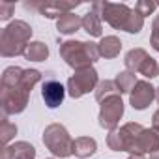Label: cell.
Listing matches in <instances>:
<instances>
[{"label": "cell", "instance_id": "obj_4", "mask_svg": "<svg viewBox=\"0 0 159 159\" xmlns=\"http://www.w3.org/2000/svg\"><path fill=\"white\" fill-rule=\"evenodd\" d=\"M73 139L69 137L67 129L60 124H51L43 131V144L56 155V157H69L73 153Z\"/></svg>", "mask_w": 159, "mask_h": 159}, {"label": "cell", "instance_id": "obj_24", "mask_svg": "<svg viewBox=\"0 0 159 159\" xmlns=\"http://www.w3.org/2000/svg\"><path fill=\"white\" fill-rule=\"evenodd\" d=\"M155 8H157V4H155V2H150V0H142V2H137V4H135V11H139L142 17L153 13Z\"/></svg>", "mask_w": 159, "mask_h": 159}, {"label": "cell", "instance_id": "obj_18", "mask_svg": "<svg viewBox=\"0 0 159 159\" xmlns=\"http://www.w3.org/2000/svg\"><path fill=\"white\" fill-rule=\"evenodd\" d=\"M150 54L144 51V49H131L127 54H125V67L127 71H139V67L142 66V62L148 58Z\"/></svg>", "mask_w": 159, "mask_h": 159}, {"label": "cell", "instance_id": "obj_6", "mask_svg": "<svg viewBox=\"0 0 159 159\" xmlns=\"http://www.w3.org/2000/svg\"><path fill=\"white\" fill-rule=\"evenodd\" d=\"M94 11L101 17V21L105 19L112 28H120L125 30V25L131 17V11L125 4H112V2H98L94 4Z\"/></svg>", "mask_w": 159, "mask_h": 159}, {"label": "cell", "instance_id": "obj_30", "mask_svg": "<svg viewBox=\"0 0 159 159\" xmlns=\"http://www.w3.org/2000/svg\"><path fill=\"white\" fill-rule=\"evenodd\" d=\"M155 98H157V101H159V88L155 90Z\"/></svg>", "mask_w": 159, "mask_h": 159}, {"label": "cell", "instance_id": "obj_12", "mask_svg": "<svg viewBox=\"0 0 159 159\" xmlns=\"http://www.w3.org/2000/svg\"><path fill=\"white\" fill-rule=\"evenodd\" d=\"M34 157H36V148L32 144L15 142L2 150V157L0 159H34Z\"/></svg>", "mask_w": 159, "mask_h": 159}, {"label": "cell", "instance_id": "obj_19", "mask_svg": "<svg viewBox=\"0 0 159 159\" xmlns=\"http://www.w3.org/2000/svg\"><path fill=\"white\" fill-rule=\"evenodd\" d=\"M112 96H120V90H118L116 83L114 81H101L96 88V99L101 103V101H105L107 98H112Z\"/></svg>", "mask_w": 159, "mask_h": 159}, {"label": "cell", "instance_id": "obj_21", "mask_svg": "<svg viewBox=\"0 0 159 159\" xmlns=\"http://www.w3.org/2000/svg\"><path fill=\"white\" fill-rule=\"evenodd\" d=\"M15 133H17V125L11 124L8 118H2V124H0V140H2L4 148H6V144L15 137Z\"/></svg>", "mask_w": 159, "mask_h": 159}, {"label": "cell", "instance_id": "obj_14", "mask_svg": "<svg viewBox=\"0 0 159 159\" xmlns=\"http://www.w3.org/2000/svg\"><path fill=\"white\" fill-rule=\"evenodd\" d=\"M81 26H83V19L79 17V15H75V13H71V11L66 13V15H62L56 21V28H58L60 34H73Z\"/></svg>", "mask_w": 159, "mask_h": 159}, {"label": "cell", "instance_id": "obj_10", "mask_svg": "<svg viewBox=\"0 0 159 159\" xmlns=\"http://www.w3.org/2000/svg\"><path fill=\"white\" fill-rule=\"evenodd\" d=\"M26 8H34V10H39V13L43 17H49V19H54V17H62L66 13H69V10L77 8L79 2H39V4H25Z\"/></svg>", "mask_w": 159, "mask_h": 159}, {"label": "cell", "instance_id": "obj_5", "mask_svg": "<svg viewBox=\"0 0 159 159\" xmlns=\"http://www.w3.org/2000/svg\"><path fill=\"white\" fill-rule=\"evenodd\" d=\"M142 131H144V127L140 124L129 122L120 129H112L111 135L107 137V144L114 152H131L133 153L135 142H137V139Z\"/></svg>", "mask_w": 159, "mask_h": 159}, {"label": "cell", "instance_id": "obj_26", "mask_svg": "<svg viewBox=\"0 0 159 159\" xmlns=\"http://www.w3.org/2000/svg\"><path fill=\"white\" fill-rule=\"evenodd\" d=\"M13 10H15V4L13 2H6V0H2V2H0V19L8 21L11 17V11Z\"/></svg>", "mask_w": 159, "mask_h": 159}, {"label": "cell", "instance_id": "obj_9", "mask_svg": "<svg viewBox=\"0 0 159 159\" xmlns=\"http://www.w3.org/2000/svg\"><path fill=\"white\" fill-rule=\"evenodd\" d=\"M153 99H155V88L146 81H139L135 84V88L131 90V96H129V103L137 111L146 109Z\"/></svg>", "mask_w": 159, "mask_h": 159}, {"label": "cell", "instance_id": "obj_25", "mask_svg": "<svg viewBox=\"0 0 159 159\" xmlns=\"http://www.w3.org/2000/svg\"><path fill=\"white\" fill-rule=\"evenodd\" d=\"M150 43L155 51H159V15L153 19V25H152V38H150Z\"/></svg>", "mask_w": 159, "mask_h": 159}, {"label": "cell", "instance_id": "obj_1", "mask_svg": "<svg viewBox=\"0 0 159 159\" xmlns=\"http://www.w3.org/2000/svg\"><path fill=\"white\" fill-rule=\"evenodd\" d=\"M41 79V73L38 69H25L21 81L13 86L2 88L0 94V103H2L4 114H19L26 109L28 98L32 92V86Z\"/></svg>", "mask_w": 159, "mask_h": 159}, {"label": "cell", "instance_id": "obj_20", "mask_svg": "<svg viewBox=\"0 0 159 159\" xmlns=\"http://www.w3.org/2000/svg\"><path fill=\"white\" fill-rule=\"evenodd\" d=\"M114 83H116L120 94H127V92H131V90L135 88V84H137L135 73H133V71H122V73H118V77H116Z\"/></svg>", "mask_w": 159, "mask_h": 159}, {"label": "cell", "instance_id": "obj_2", "mask_svg": "<svg viewBox=\"0 0 159 159\" xmlns=\"http://www.w3.org/2000/svg\"><path fill=\"white\" fill-rule=\"evenodd\" d=\"M30 36H32V26L25 21H13L10 23L0 36V54L10 58V56H19L25 54L26 47L30 45Z\"/></svg>", "mask_w": 159, "mask_h": 159}, {"label": "cell", "instance_id": "obj_22", "mask_svg": "<svg viewBox=\"0 0 159 159\" xmlns=\"http://www.w3.org/2000/svg\"><path fill=\"white\" fill-rule=\"evenodd\" d=\"M139 73L144 75V77H148V79H153V77H157V73H159V66H157V62H155L152 56H148V58L142 62V66L139 67Z\"/></svg>", "mask_w": 159, "mask_h": 159}, {"label": "cell", "instance_id": "obj_11", "mask_svg": "<svg viewBox=\"0 0 159 159\" xmlns=\"http://www.w3.org/2000/svg\"><path fill=\"white\" fill-rule=\"evenodd\" d=\"M66 96V88L58 83V81H47L41 86V98L45 101V105L49 109H56Z\"/></svg>", "mask_w": 159, "mask_h": 159}, {"label": "cell", "instance_id": "obj_27", "mask_svg": "<svg viewBox=\"0 0 159 159\" xmlns=\"http://www.w3.org/2000/svg\"><path fill=\"white\" fill-rule=\"evenodd\" d=\"M152 129H155V131L159 133V111L153 114V127H152Z\"/></svg>", "mask_w": 159, "mask_h": 159}, {"label": "cell", "instance_id": "obj_29", "mask_svg": "<svg viewBox=\"0 0 159 159\" xmlns=\"http://www.w3.org/2000/svg\"><path fill=\"white\" fill-rule=\"evenodd\" d=\"M129 159H144V157H142V155H139V153H131V155H129Z\"/></svg>", "mask_w": 159, "mask_h": 159}, {"label": "cell", "instance_id": "obj_3", "mask_svg": "<svg viewBox=\"0 0 159 159\" xmlns=\"http://www.w3.org/2000/svg\"><path fill=\"white\" fill-rule=\"evenodd\" d=\"M60 56L66 60L67 66L75 69L90 67L92 62L99 58L98 43H86V41H64L60 45Z\"/></svg>", "mask_w": 159, "mask_h": 159}, {"label": "cell", "instance_id": "obj_13", "mask_svg": "<svg viewBox=\"0 0 159 159\" xmlns=\"http://www.w3.org/2000/svg\"><path fill=\"white\" fill-rule=\"evenodd\" d=\"M98 49H99V56H103V58H116L120 54V51H122V41L116 36H107V38H103L98 43Z\"/></svg>", "mask_w": 159, "mask_h": 159}, {"label": "cell", "instance_id": "obj_17", "mask_svg": "<svg viewBox=\"0 0 159 159\" xmlns=\"http://www.w3.org/2000/svg\"><path fill=\"white\" fill-rule=\"evenodd\" d=\"M49 56V47L43 43V41H34L26 47L25 51V58L26 60H32V62H41Z\"/></svg>", "mask_w": 159, "mask_h": 159}, {"label": "cell", "instance_id": "obj_31", "mask_svg": "<svg viewBox=\"0 0 159 159\" xmlns=\"http://www.w3.org/2000/svg\"><path fill=\"white\" fill-rule=\"evenodd\" d=\"M157 6H159V4H157Z\"/></svg>", "mask_w": 159, "mask_h": 159}, {"label": "cell", "instance_id": "obj_7", "mask_svg": "<svg viewBox=\"0 0 159 159\" xmlns=\"http://www.w3.org/2000/svg\"><path fill=\"white\" fill-rule=\"evenodd\" d=\"M96 86H98V71L92 66L90 67H83V69H77L75 75L69 77V81H67V92L75 99L84 96V94H88Z\"/></svg>", "mask_w": 159, "mask_h": 159}, {"label": "cell", "instance_id": "obj_23", "mask_svg": "<svg viewBox=\"0 0 159 159\" xmlns=\"http://www.w3.org/2000/svg\"><path fill=\"white\" fill-rule=\"evenodd\" d=\"M142 25H144V17H142L139 11L133 10L129 21H127V25H125V32H129V34H137V32H140Z\"/></svg>", "mask_w": 159, "mask_h": 159}, {"label": "cell", "instance_id": "obj_16", "mask_svg": "<svg viewBox=\"0 0 159 159\" xmlns=\"http://www.w3.org/2000/svg\"><path fill=\"white\" fill-rule=\"evenodd\" d=\"M83 28L90 34V36H94V38H99L101 36V32H103V26H101V17L92 10V11H88L84 17H83Z\"/></svg>", "mask_w": 159, "mask_h": 159}, {"label": "cell", "instance_id": "obj_8", "mask_svg": "<svg viewBox=\"0 0 159 159\" xmlns=\"http://www.w3.org/2000/svg\"><path fill=\"white\" fill-rule=\"evenodd\" d=\"M124 114V101L120 96H112L107 98L105 101H101V111H99V125L105 129H116L120 118Z\"/></svg>", "mask_w": 159, "mask_h": 159}, {"label": "cell", "instance_id": "obj_28", "mask_svg": "<svg viewBox=\"0 0 159 159\" xmlns=\"http://www.w3.org/2000/svg\"><path fill=\"white\" fill-rule=\"evenodd\" d=\"M150 159H159V148H157L153 153H150Z\"/></svg>", "mask_w": 159, "mask_h": 159}, {"label": "cell", "instance_id": "obj_15", "mask_svg": "<svg viewBox=\"0 0 159 159\" xmlns=\"http://www.w3.org/2000/svg\"><path fill=\"white\" fill-rule=\"evenodd\" d=\"M96 150H98V144H96V140L90 139V137H79V139H75V142H73V153H75L77 157H81V159L90 157L92 153H96Z\"/></svg>", "mask_w": 159, "mask_h": 159}]
</instances>
